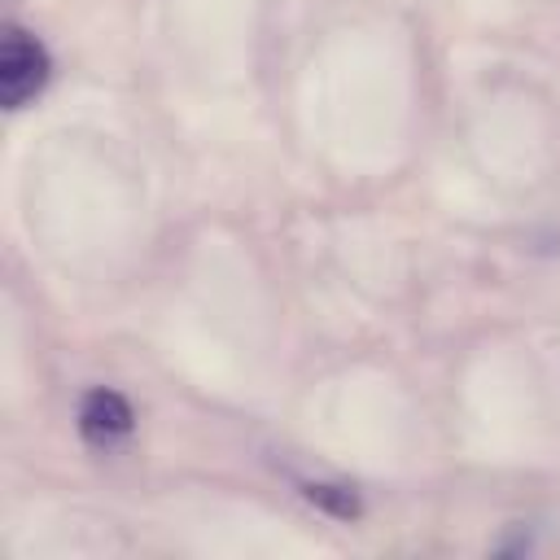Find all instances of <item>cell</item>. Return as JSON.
<instances>
[{"instance_id": "6da1fadb", "label": "cell", "mask_w": 560, "mask_h": 560, "mask_svg": "<svg viewBox=\"0 0 560 560\" xmlns=\"http://www.w3.org/2000/svg\"><path fill=\"white\" fill-rule=\"evenodd\" d=\"M48 74H52L48 48L22 26H4V39H0V105L22 109L31 96L44 92Z\"/></svg>"}, {"instance_id": "7a4b0ae2", "label": "cell", "mask_w": 560, "mask_h": 560, "mask_svg": "<svg viewBox=\"0 0 560 560\" xmlns=\"http://www.w3.org/2000/svg\"><path fill=\"white\" fill-rule=\"evenodd\" d=\"M136 416L127 407V398L118 389H88L83 402H79V433L92 442V446H114L131 433Z\"/></svg>"}, {"instance_id": "3957f363", "label": "cell", "mask_w": 560, "mask_h": 560, "mask_svg": "<svg viewBox=\"0 0 560 560\" xmlns=\"http://www.w3.org/2000/svg\"><path fill=\"white\" fill-rule=\"evenodd\" d=\"M302 494H306L315 508H324L328 516H341V521H354V516H363V503H359V494H354V490H346V486L306 481V486H302Z\"/></svg>"}]
</instances>
